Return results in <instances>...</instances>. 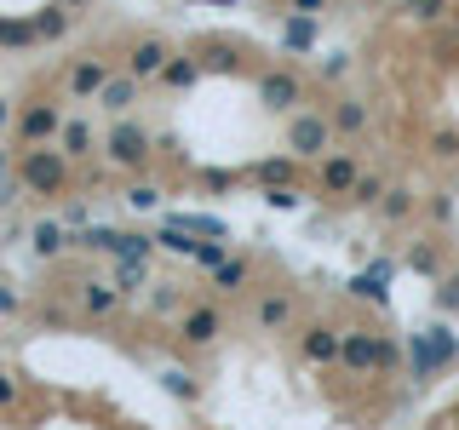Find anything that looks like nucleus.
<instances>
[{
    "label": "nucleus",
    "mask_w": 459,
    "mask_h": 430,
    "mask_svg": "<svg viewBox=\"0 0 459 430\" xmlns=\"http://www.w3.org/2000/svg\"><path fill=\"white\" fill-rule=\"evenodd\" d=\"M408 12H413V18H437L442 0H408Z\"/></svg>",
    "instance_id": "27"
},
{
    "label": "nucleus",
    "mask_w": 459,
    "mask_h": 430,
    "mask_svg": "<svg viewBox=\"0 0 459 430\" xmlns=\"http://www.w3.org/2000/svg\"><path fill=\"white\" fill-rule=\"evenodd\" d=\"M12 121V104H0V126H6Z\"/></svg>",
    "instance_id": "29"
},
{
    "label": "nucleus",
    "mask_w": 459,
    "mask_h": 430,
    "mask_svg": "<svg viewBox=\"0 0 459 430\" xmlns=\"http://www.w3.org/2000/svg\"><path fill=\"white\" fill-rule=\"evenodd\" d=\"M305 356H310V362H339L344 344H339L333 327H310V333H305Z\"/></svg>",
    "instance_id": "4"
},
{
    "label": "nucleus",
    "mask_w": 459,
    "mask_h": 430,
    "mask_svg": "<svg viewBox=\"0 0 459 430\" xmlns=\"http://www.w3.org/2000/svg\"><path fill=\"white\" fill-rule=\"evenodd\" d=\"M408 207H413V195H408V190H385V201H379V212H385V219H402Z\"/></svg>",
    "instance_id": "16"
},
{
    "label": "nucleus",
    "mask_w": 459,
    "mask_h": 430,
    "mask_svg": "<svg viewBox=\"0 0 459 430\" xmlns=\"http://www.w3.org/2000/svg\"><path fill=\"white\" fill-rule=\"evenodd\" d=\"M69 86H75V92H98V86H104V69H98V64H81Z\"/></svg>",
    "instance_id": "15"
},
{
    "label": "nucleus",
    "mask_w": 459,
    "mask_h": 430,
    "mask_svg": "<svg viewBox=\"0 0 459 430\" xmlns=\"http://www.w3.org/2000/svg\"><path fill=\"white\" fill-rule=\"evenodd\" d=\"M459 356V339H454V327L448 322H430L420 327V333L408 339V362H413V379H430V373H442Z\"/></svg>",
    "instance_id": "1"
},
{
    "label": "nucleus",
    "mask_w": 459,
    "mask_h": 430,
    "mask_svg": "<svg viewBox=\"0 0 459 430\" xmlns=\"http://www.w3.org/2000/svg\"><path fill=\"white\" fill-rule=\"evenodd\" d=\"M212 333H219V315H212V310H190V315H184V339H190V344H207Z\"/></svg>",
    "instance_id": "8"
},
{
    "label": "nucleus",
    "mask_w": 459,
    "mask_h": 430,
    "mask_svg": "<svg viewBox=\"0 0 459 430\" xmlns=\"http://www.w3.org/2000/svg\"><path fill=\"white\" fill-rule=\"evenodd\" d=\"M310 40H316V23L310 18H293V23H287V47H310Z\"/></svg>",
    "instance_id": "17"
},
{
    "label": "nucleus",
    "mask_w": 459,
    "mask_h": 430,
    "mask_svg": "<svg viewBox=\"0 0 459 430\" xmlns=\"http://www.w3.org/2000/svg\"><path fill=\"white\" fill-rule=\"evenodd\" d=\"M247 281V264H241V258H224L219 264V287H241Z\"/></svg>",
    "instance_id": "18"
},
{
    "label": "nucleus",
    "mask_w": 459,
    "mask_h": 430,
    "mask_svg": "<svg viewBox=\"0 0 459 430\" xmlns=\"http://www.w3.org/2000/svg\"><path fill=\"white\" fill-rule=\"evenodd\" d=\"M362 121H368V109L356 104V98H351V104H339V109H333V126H339V133H362Z\"/></svg>",
    "instance_id": "11"
},
{
    "label": "nucleus",
    "mask_w": 459,
    "mask_h": 430,
    "mask_svg": "<svg viewBox=\"0 0 459 430\" xmlns=\"http://www.w3.org/2000/svg\"><path fill=\"white\" fill-rule=\"evenodd\" d=\"M258 98H264L270 109H287V104H299V81H293V75H264Z\"/></svg>",
    "instance_id": "6"
},
{
    "label": "nucleus",
    "mask_w": 459,
    "mask_h": 430,
    "mask_svg": "<svg viewBox=\"0 0 459 430\" xmlns=\"http://www.w3.org/2000/svg\"><path fill=\"white\" fill-rule=\"evenodd\" d=\"M408 264H413V270H425V276H430V270H437V253H430V247H413V253H408Z\"/></svg>",
    "instance_id": "22"
},
{
    "label": "nucleus",
    "mask_w": 459,
    "mask_h": 430,
    "mask_svg": "<svg viewBox=\"0 0 459 430\" xmlns=\"http://www.w3.org/2000/svg\"><path fill=\"white\" fill-rule=\"evenodd\" d=\"M126 98H133V86H126V81L109 86V109H126Z\"/></svg>",
    "instance_id": "28"
},
{
    "label": "nucleus",
    "mask_w": 459,
    "mask_h": 430,
    "mask_svg": "<svg viewBox=\"0 0 459 430\" xmlns=\"http://www.w3.org/2000/svg\"><path fill=\"white\" fill-rule=\"evenodd\" d=\"M379 195H385L379 178H356V201H379Z\"/></svg>",
    "instance_id": "21"
},
{
    "label": "nucleus",
    "mask_w": 459,
    "mask_h": 430,
    "mask_svg": "<svg viewBox=\"0 0 459 430\" xmlns=\"http://www.w3.org/2000/svg\"><path fill=\"white\" fill-rule=\"evenodd\" d=\"M52 126H57V115H52V109H35V115L23 121V138H47Z\"/></svg>",
    "instance_id": "14"
},
{
    "label": "nucleus",
    "mask_w": 459,
    "mask_h": 430,
    "mask_svg": "<svg viewBox=\"0 0 459 430\" xmlns=\"http://www.w3.org/2000/svg\"><path fill=\"white\" fill-rule=\"evenodd\" d=\"M287 150L293 155H322L327 150V121L322 115H299V121L287 126Z\"/></svg>",
    "instance_id": "2"
},
{
    "label": "nucleus",
    "mask_w": 459,
    "mask_h": 430,
    "mask_svg": "<svg viewBox=\"0 0 459 430\" xmlns=\"http://www.w3.org/2000/svg\"><path fill=\"white\" fill-rule=\"evenodd\" d=\"M430 150H437V155H442V161H454V155H459V138H454V133H442L437 143H430Z\"/></svg>",
    "instance_id": "23"
},
{
    "label": "nucleus",
    "mask_w": 459,
    "mask_h": 430,
    "mask_svg": "<svg viewBox=\"0 0 459 430\" xmlns=\"http://www.w3.org/2000/svg\"><path fill=\"white\" fill-rule=\"evenodd\" d=\"M391 276H396V264H391V258H379L373 270H362V276L351 281V293L356 298H379V305H385V287H391Z\"/></svg>",
    "instance_id": "3"
},
{
    "label": "nucleus",
    "mask_w": 459,
    "mask_h": 430,
    "mask_svg": "<svg viewBox=\"0 0 459 430\" xmlns=\"http://www.w3.org/2000/svg\"><path fill=\"white\" fill-rule=\"evenodd\" d=\"M264 201H270V207H281V212H293V207H299V195H293V190H281V184H270V195H264Z\"/></svg>",
    "instance_id": "19"
},
{
    "label": "nucleus",
    "mask_w": 459,
    "mask_h": 430,
    "mask_svg": "<svg viewBox=\"0 0 459 430\" xmlns=\"http://www.w3.org/2000/svg\"><path fill=\"white\" fill-rule=\"evenodd\" d=\"M167 81L172 86H190L195 81V64H167Z\"/></svg>",
    "instance_id": "20"
},
{
    "label": "nucleus",
    "mask_w": 459,
    "mask_h": 430,
    "mask_svg": "<svg viewBox=\"0 0 459 430\" xmlns=\"http://www.w3.org/2000/svg\"><path fill=\"white\" fill-rule=\"evenodd\" d=\"M322 184H327V190H356V161H344V155H339V161H327Z\"/></svg>",
    "instance_id": "10"
},
{
    "label": "nucleus",
    "mask_w": 459,
    "mask_h": 430,
    "mask_svg": "<svg viewBox=\"0 0 459 430\" xmlns=\"http://www.w3.org/2000/svg\"><path fill=\"white\" fill-rule=\"evenodd\" d=\"M0 184H6V161H0Z\"/></svg>",
    "instance_id": "30"
},
{
    "label": "nucleus",
    "mask_w": 459,
    "mask_h": 430,
    "mask_svg": "<svg viewBox=\"0 0 459 430\" xmlns=\"http://www.w3.org/2000/svg\"><path fill=\"white\" fill-rule=\"evenodd\" d=\"M287 315H293V305H287V298H264V305H258V322H264V327H281Z\"/></svg>",
    "instance_id": "12"
},
{
    "label": "nucleus",
    "mask_w": 459,
    "mask_h": 430,
    "mask_svg": "<svg viewBox=\"0 0 459 430\" xmlns=\"http://www.w3.org/2000/svg\"><path fill=\"white\" fill-rule=\"evenodd\" d=\"M442 310H459V276L442 281Z\"/></svg>",
    "instance_id": "26"
},
{
    "label": "nucleus",
    "mask_w": 459,
    "mask_h": 430,
    "mask_svg": "<svg viewBox=\"0 0 459 430\" xmlns=\"http://www.w3.org/2000/svg\"><path fill=\"white\" fill-rule=\"evenodd\" d=\"M161 64H167V47H161V40H143V47L133 52V81L138 75H155Z\"/></svg>",
    "instance_id": "9"
},
{
    "label": "nucleus",
    "mask_w": 459,
    "mask_h": 430,
    "mask_svg": "<svg viewBox=\"0 0 459 430\" xmlns=\"http://www.w3.org/2000/svg\"><path fill=\"white\" fill-rule=\"evenodd\" d=\"M143 150H150V138L143 133H133V126H121V133H115V161H143Z\"/></svg>",
    "instance_id": "7"
},
{
    "label": "nucleus",
    "mask_w": 459,
    "mask_h": 430,
    "mask_svg": "<svg viewBox=\"0 0 459 430\" xmlns=\"http://www.w3.org/2000/svg\"><path fill=\"white\" fill-rule=\"evenodd\" d=\"M344 362H351L356 373L379 367V339H368V333H351V339H344Z\"/></svg>",
    "instance_id": "5"
},
{
    "label": "nucleus",
    "mask_w": 459,
    "mask_h": 430,
    "mask_svg": "<svg viewBox=\"0 0 459 430\" xmlns=\"http://www.w3.org/2000/svg\"><path fill=\"white\" fill-rule=\"evenodd\" d=\"M35 247H40V253L57 247V224H40V229H35Z\"/></svg>",
    "instance_id": "24"
},
{
    "label": "nucleus",
    "mask_w": 459,
    "mask_h": 430,
    "mask_svg": "<svg viewBox=\"0 0 459 430\" xmlns=\"http://www.w3.org/2000/svg\"><path fill=\"white\" fill-rule=\"evenodd\" d=\"M287 172H293V167H287V161H264V167H258V178H270V184H281V178H287Z\"/></svg>",
    "instance_id": "25"
},
{
    "label": "nucleus",
    "mask_w": 459,
    "mask_h": 430,
    "mask_svg": "<svg viewBox=\"0 0 459 430\" xmlns=\"http://www.w3.org/2000/svg\"><path fill=\"white\" fill-rule=\"evenodd\" d=\"M29 184H35V190H52L57 184V161L47 155V161H29Z\"/></svg>",
    "instance_id": "13"
}]
</instances>
